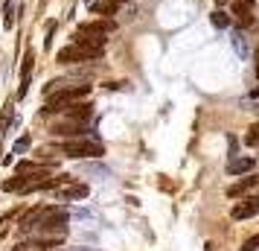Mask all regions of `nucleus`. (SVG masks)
Segmentation results:
<instances>
[{
    "label": "nucleus",
    "instance_id": "obj_1",
    "mask_svg": "<svg viewBox=\"0 0 259 251\" xmlns=\"http://www.w3.org/2000/svg\"><path fill=\"white\" fill-rule=\"evenodd\" d=\"M91 94V85H73V88H59L56 94H50L47 105L41 111V117H53V114H59V111H67L73 102H79L84 96Z\"/></svg>",
    "mask_w": 259,
    "mask_h": 251
},
{
    "label": "nucleus",
    "instance_id": "obj_2",
    "mask_svg": "<svg viewBox=\"0 0 259 251\" xmlns=\"http://www.w3.org/2000/svg\"><path fill=\"white\" fill-rule=\"evenodd\" d=\"M67 158H102L105 155V146L99 140H82V137H70L59 146Z\"/></svg>",
    "mask_w": 259,
    "mask_h": 251
},
{
    "label": "nucleus",
    "instance_id": "obj_18",
    "mask_svg": "<svg viewBox=\"0 0 259 251\" xmlns=\"http://www.w3.org/2000/svg\"><path fill=\"white\" fill-rule=\"evenodd\" d=\"M0 239H3V231H0Z\"/></svg>",
    "mask_w": 259,
    "mask_h": 251
},
{
    "label": "nucleus",
    "instance_id": "obj_10",
    "mask_svg": "<svg viewBox=\"0 0 259 251\" xmlns=\"http://www.w3.org/2000/svg\"><path fill=\"white\" fill-rule=\"evenodd\" d=\"M122 6V0H102V3H96L94 12L102 15V18H111V15H117V9Z\"/></svg>",
    "mask_w": 259,
    "mask_h": 251
},
{
    "label": "nucleus",
    "instance_id": "obj_5",
    "mask_svg": "<svg viewBox=\"0 0 259 251\" xmlns=\"http://www.w3.org/2000/svg\"><path fill=\"white\" fill-rule=\"evenodd\" d=\"M91 117H94V105H91V102H73L70 111H67V120H73V123H82V126H88V123H91Z\"/></svg>",
    "mask_w": 259,
    "mask_h": 251
},
{
    "label": "nucleus",
    "instance_id": "obj_3",
    "mask_svg": "<svg viewBox=\"0 0 259 251\" xmlns=\"http://www.w3.org/2000/svg\"><path fill=\"white\" fill-rule=\"evenodd\" d=\"M50 169H56V161H47V164H32V161H21L15 167V175H24V178H44Z\"/></svg>",
    "mask_w": 259,
    "mask_h": 251
},
{
    "label": "nucleus",
    "instance_id": "obj_14",
    "mask_svg": "<svg viewBox=\"0 0 259 251\" xmlns=\"http://www.w3.org/2000/svg\"><path fill=\"white\" fill-rule=\"evenodd\" d=\"M256 248H259V234H256V237H247L239 251H256Z\"/></svg>",
    "mask_w": 259,
    "mask_h": 251
},
{
    "label": "nucleus",
    "instance_id": "obj_6",
    "mask_svg": "<svg viewBox=\"0 0 259 251\" xmlns=\"http://www.w3.org/2000/svg\"><path fill=\"white\" fill-rule=\"evenodd\" d=\"M253 0H233V15L239 18V24L242 26H250L253 24Z\"/></svg>",
    "mask_w": 259,
    "mask_h": 251
},
{
    "label": "nucleus",
    "instance_id": "obj_7",
    "mask_svg": "<svg viewBox=\"0 0 259 251\" xmlns=\"http://www.w3.org/2000/svg\"><path fill=\"white\" fill-rule=\"evenodd\" d=\"M259 213V199H245V202H239L230 210V216H233L236 222H242V219H250V216Z\"/></svg>",
    "mask_w": 259,
    "mask_h": 251
},
{
    "label": "nucleus",
    "instance_id": "obj_12",
    "mask_svg": "<svg viewBox=\"0 0 259 251\" xmlns=\"http://www.w3.org/2000/svg\"><path fill=\"white\" fill-rule=\"evenodd\" d=\"M210 21H212V26H219V29H227V26H230V18L224 12H212Z\"/></svg>",
    "mask_w": 259,
    "mask_h": 251
},
{
    "label": "nucleus",
    "instance_id": "obj_9",
    "mask_svg": "<svg viewBox=\"0 0 259 251\" xmlns=\"http://www.w3.org/2000/svg\"><path fill=\"white\" fill-rule=\"evenodd\" d=\"M250 187H259V175H250V178L239 181V184H233V187H227V196H230V199H236V196L247 193Z\"/></svg>",
    "mask_w": 259,
    "mask_h": 251
},
{
    "label": "nucleus",
    "instance_id": "obj_17",
    "mask_svg": "<svg viewBox=\"0 0 259 251\" xmlns=\"http://www.w3.org/2000/svg\"><path fill=\"white\" fill-rule=\"evenodd\" d=\"M253 96H259V88H256V91H253Z\"/></svg>",
    "mask_w": 259,
    "mask_h": 251
},
{
    "label": "nucleus",
    "instance_id": "obj_13",
    "mask_svg": "<svg viewBox=\"0 0 259 251\" xmlns=\"http://www.w3.org/2000/svg\"><path fill=\"white\" fill-rule=\"evenodd\" d=\"M29 144H32V137H29V134H24L21 140H15V146H12V155H21V152H26V149H29Z\"/></svg>",
    "mask_w": 259,
    "mask_h": 251
},
{
    "label": "nucleus",
    "instance_id": "obj_15",
    "mask_svg": "<svg viewBox=\"0 0 259 251\" xmlns=\"http://www.w3.org/2000/svg\"><path fill=\"white\" fill-rule=\"evenodd\" d=\"M12 251H32V245H29V242H18Z\"/></svg>",
    "mask_w": 259,
    "mask_h": 251
},
{
    "label": "nucleus",
    "instance_id": "obj_8",
    "mask_svg": "<svg viewBox=\"0 0 259 251\" xmlns=\"http://www.w3.org/2000/svg\"><path fill=\"white\" fill-rule=\"evenodd\" d=\"M88 196V184H73V181H67V187L59 193L61 202H76V199H84Z\"/></svg>",
    "mask_w": 259,
    "mask_h": 251
},
{
    "label": "nucleus",
    "instance_id": "obj_4",
    "mask_svg": "<svg viewBox=\"0 0 259 251\" xmlns=\"http://www.w3.org/2000/svg\"><path fill=\"white\" fill-rule=\"evenodd\" d=\"M117 29V24L111 21V18H102V21H88V24L79 26V32H84V35H108V32H114Z\"/></svg>",
    "mask_w": 259,
    "mask_h": 251
},
{
    "label": "nucleus",
    "instance_id": "obj_16",
    "mask_svg": "<svg viewBox=\"0 0 259 251\" xmlns=\"http://www.w3.org/2000/svg\"><path fill=\"white\" fill-rule=\"evenodd\" d=\"M256 76H259V53H256Z\"/></svg>",
    "mask_w": 259,
    "mask_h": 251
},
{
    "label": "nucleus",
    "instance_id": "obj_11",
    "mask_svg": "<svg viewBox=\"0 0 259 251\" xmlns=\"http://www.w3.org/2000/svg\"><path fill=\"white\" fill-rule=\"evenodd\" d=\"M253 169V161L250 158H233L230 164H227V172L230 175H239V172H250Z\"/></svg>",
    "mask_w": 259,
    "mask_h": 251
}]
</instances>
